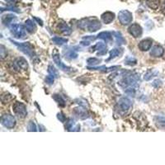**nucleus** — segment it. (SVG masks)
I'll return each instance as SVG.
<instances>
[{
	"label": "nucleus",
	"mask_w": 165,
	"mask_h": 165,
	"mask_svg": "<svg viewBox=\"0 0 165 165\" xmlns=\"http://www.w3.org/2000/svg\"><path fill=\"white\" fill-rule=\"evenodd\" d=\"M102 26L101 22L97 18H84L78 22V27L83 30H88L90 32H94Z\"/></svg>",
	"instance_id": "nucleus-1"
},
{
	"label": "nucleus",
	"mask_w": 165,
	"mask_h": 165,
	"mask_svg": "<svg viewBox=\"0 0 165 165\" xmlns=\"http://www.w3.org/2000/svg\"><path fill=\"white\" fill-rule=\"evenodd\" d=\"M10 31L11 33L13 35V37L17 39H24L26 36V27L22 25L19 24H12L10 26Z\"/></svg>",
	"instance_id": "nucleus-2"
},
{
	"label": "nucleus",
	"mask_w": 165,
	"mask_h": 165,
	"mask_svg": "<svg viewBox=\"0 0 165 165\" xmlns=\"http://www.w3.org/2000/svg\"><path fill=\"white\" fill-rule=\"evenodd\" d=\"M11 41L13 44L18 48L19 51H22V53H24L25 55H28L29 57H32L34 55V51H33V45L29 42H23V43H18L17 41L11 40Z\"/></svg>",
	"instance_id": "nucleus-3"
},
{
	"label": "nucleus",
	"mask_w": 165,
	"mask_h": 165,
	"mask_svg": "<svg viewBox=\"0 0 165 165\" xmlns=\"http://www.w3.org/2000/svg\"><path fill=\"white\" fill-rule=\"evenodd\" d=\"M118 19L122 25H128L132 22L133 15L128 10H121L118 13Z\"/></svg>",
	"instance_id": "nucleus-4"
},
{
	"label": "nucleus",
	"mask_w": 165,
	"mask_h": 165,
	"mask_svg": "<svg viewBox=\"0 0 165 165\" xmlns=\"http://www.w3.org/2000/svg\"><path fill=\"white\" fill-rule=\"evenodd\" d=\"M1 123L6 128L12 129L16 125V119L10 114H5L1 117Z\"/></svg>",
	"instance_id": "nucleus-5"
},
{
	"label": "nucleus",
	"mask_w": 165,
	"mask_h": 165,
	"mask_svg": "<svg viewBox=\"0 0 165 165\" xmlns=\"http://www.w3.org/2000/svg\"><path fill=\"white\" fill-rule=\"evenodd\" d=\"M13 108V111L14 113L20 118H25L26 117V114H27V111H26V106L22 103H19V102H17V103H14V105L12 106Z\"/></svg>",
	"instance_id": "nucleus-6"
},
{
	"label": "nucleus",
	"mask_w": 165,
	"mask_h": 165,
	"mask_svg": "<svg viewBox=\"0 0 165 165\" xmlns=\"http://www.w3.org/2000/svg\"><path fill=\"white\" fill-rule=\"evenodd\" d=\"M128 31L130 34L131 35L132 37H135V38H138V37H141L142 32H143L142 27L139 26V24H137V23H134V24H132L131 26H130V27L128 28Z\"/></svg>",
	"instance_id": "nucleus-7"
},
{
	"label": "nucleus",
	"mask_w": 165,
	"mask_h": 165,
	"mask_svg": "<svg viewBox=\"0 0 165 165\" xmlns=\"http://www.w3.org/2000/svg\"><path fill=\"white\" fill-rule=\"evenodd\" d=\"M131 106V101L127 98H121L118 102V106H119L120 110H121L122 111H126L130 110Z\"/></svg>",
	"instance_id": "nucleus-8"
},
{
	"label": "nucleus",
	"mask_w": 165,
	"mask_h": 165,
	"mask_svg": "<svg viewBox=\"0 0 165 165\" xmlns=\"http://www.w3.org/2000/svg\"><path fill=\"white\" fill-rule=\"evenodd\" d=\"M13 67H14L15 70H26L28 69V64L26 62V60L24 58H18L16 59L13 63Z\"/></svg>",
	"instance_id": "nucleus-9"
},
{
	"label": "nucleus",
	"mask_w": 165,
	"mask_h": 165,
	"mask_svg": "<svg viewBox=\"0 0 165 165\" xmlns=\"http://www.w3.org/2000/svg\"><path fill=\"white\" fill-rule=\"evenodd\" d=\"M152 43H153V40L150 38H147L144 40H141L138 45V47L140 51H147L149 50H150L151 46H152Z\"/></svg>",
	"instance_id": "nucleus-10"
},
{
	"label": "nucleus",
	"mask_w": 165,
	"mask_h": 165,
	"mask_svg": "<svg viewBox=\"0 0 165 165\" xmlns=\"http://www.w3.org/2000/svg\"><path fill=\"white\" fill-rule=\"evenodd\" d=\"M90 50L92 52L94 51H98V55H103L106 53L107 48H106V45L104 44L103 42H98L94 46H92Z\"/></svg>",
	"instance_id": "nucleus-11"
},
{
	"label": "nucleus",
	"mask_w": 165,
	"mask_h": 165,
	"mask_svg": "<svg viewBox=\"0 0 165 165\" xmlns=\"http://www.w3.org/2000/svg\"><path fill=\"white\" fill-rule=\"evenodd\" d=\"M53 60H54V62L55 63V65L58 66L60 70H64V71H65V72H69V71H70V70H71V68L67 67V66L63 64L61 59H60V57H59V54H54V55H53Z\"/></svg>",
	"instance_id": "nucleus-12"
},
{
	"label": "nucleus",
	"mask_w": 165,
	"mask_h": 165,
	"mask_svg": "<svg viewBox=\"0 0 165 165\" xmlns=\"http://www.w3.org/2000/svg\"><path fill=\"white\" fill-rule=\"evenodd\" d=\"M16 20H17L16 16L12 14L5 15V16H3V18H2L3 24H4V26H7L8 27H10L12 24H14V22Z\"/></svg>",
	"instance_id": "nucleus-13"
},
{
	"label": "nucleus",
	"mask_w": 165,
	"mask_h": 165,
	"mask_svg": "<svg viewBox=\"0 0 165 165\" xmlns=\"http://www.w3.org/2000/svg\"><path fill=\"white\" fill-rule=\"evenodd\" d=\"M57 27H58V30H59L60 32L63 33L64 35H66V36H69V35H70L71 32H72L71 28L66 24L65 22H63V21H61V22H59Z\"/></svg>",
	"instance_id": "nucleus-14"
},
{
	"label": "nucleus",
	"mask_w": 165,
	"mask_h": 165,
	"mask_svg": "<svg viewBox=\"0 0 165 165\" xmlns=\"http://www.w3.org/2000/svg\"><path fill=\"white\" fill-rule=\"evenodd\" d=\"M164 53V50L161 45H155L152 48L150 51V55L153 57H161Z\"/></svg>",
	"instance_id": "nucleus-15"
},
{
	"label": "nucleus",
	"mask_w": 165,
	"mask_h": 165,
	"mask_svg": "<svg viewBox=\"0 0 165 165\" xmlns=\"http://www.w3.org/2000/svg\"><path fill=\"white\" fill-rule=\"evenodd\" d=\"M101 18H102V20H103V22L104 23L109 24L115 18V14H114L113 12H104V13L102 14Z\"/></svg>",
	"instance_id": "nucleus-16"
},
{
	"label": "nucleus",
	"mask_w": 165,
	"mask_h": 165,
	"mask_svg": "<svg viewBox=\"0 0 165 165\" xmlns=\"http://www.w3.org/2000/svg\"><path fill=\"white\" fill-rule=\"evenodd\" d=\"M97 38L99 39H102V40H105L106 42H111L112 40V37H111V33L109 32H100L98 35Z\"/></svg>",
	"instance_id": "nucleus-17"
},
{
	"label": "nucleus",
	"mask_w": 165,
	"mask_h": 165,
	"mask_svg": "<svg viewBox=\"0 0 165 165\" xmlns=\"http://www.w3.org/2000/svg\"><path fill=\"white\" fill-rule=\"evenodd\" d=\"M25 27H26V31L30 33L35 32L37 30V26H36L35 22H32L31 19H28L25 22Z\"/></svg>",
	"instance_id": "nucleus-18"
},
{
	"label": "nucleus",
	"mask_w": 165,
	"mask_h": 165,
	"mask_svg": "<svg viewBox=\"0 0 165 165\" xmlns=\"http://www.w3.org/2000/svg\"><path fill=\"white\" fill-rule=\"evenodd\" d=\"M146 4L151 9L157 10L160 6V0H146Z\"/></svg>",
	"instance_id": "nucleus-19"
},
{
	"label": "nucleus",
	"mask_w": 165,
	"mask_h": 165,
	"mask_svg": "<svg viewBox=\"0 0 165 165\" xmlns=\"http://www.w3.org/2000/svg\"><path fill=\"white\" fill-rule=\"evenodd\" d=\"M122 51H123V50L121 48H115L113 50H111L110 51V57L107 59L106 61H109L110 59H114V58L117 57L119 55H121L122 54Z\"/></svg>",
	"instance_id": "nucleus-20"
},
{
	"label": "nucleus",
	"mask_w": 165,
	"mask_h": 165,
	"mask_svg": "<svg viewBox=\"0 0 165 165\" xmlns=\"http://www.w3.org/2000/svg\"><path fill=\"white\" fill-rule=\"evenodd\" d=\"M112 34H113L114 37L116 38V42H117V44L118 45H121L125 44V39H124V37H122V35H121L119 32H114Z\"/></svg>",
	"instance_id": "nucleus-21"
},
{
	"label": "nucleus",
	"mask_w": 165,
	"mask_h": 165,
	"mask_svg": "<svg viewBox=\"0 0 165 165\" xmlns=\"http://www.w3.org/2000/svg\"><path fill=\"white\" fill-rule=\"evenodd\" d=\"M154 122L158 128L165 129V117H155Z\"/></svg>",
	"instance_id": "nucleus-22"
},
{
	"label": "nucleus",
	"mask_w": 165,
	"mask_h": 165,
	"mask_svg": "<svg viewBox=\"0 0 165 165\" xmlns=\"http://www.w3.org/2000/svg\"><path fill=\"white\" fill-rule=\"evenodd\" d=\"M14 98V97L10 94L9 92H4L1 95V101L3 103H8L11 102L12 99Z\"/></svg>",
	"instance_id": "nucleus-23"
},
{
	"label": "nucleus",
	"mask_w": 165,
	"mask_h": 165,
	"mask_svg": "<svg viewBox=\"0 0 165 165\" xmlns=\"http://www.w3.org/2000/svg\"><path fill=\"white\" fill-rule=\"evenodd\" d=\"M52 41L56 45H62L65 44L68 42V39L66 38H63V37H55L52 39Z\"/></svg>",
	"instance_id": "nucleus-24"
},
{
	"label": "nucleus",
	"mask_w": 165,
	"mask_h": 165,
	"mask_svg": "<svg viewBox=\"0 0 165 165\" xmlns=\"http://www.w3.org/2000/svg\"><path fill=\"white\" fill-rule=\"evenodd\" d=\"M74 112L76 113L77 116L80 117V118L82 119H84V118L88 117V114L85 109H82V108H75Z\"/></svg>",
	"instance_id": "nucleus-25"
},
{
	"label": "nucleus",
	"mask_w": 165,
	"mask_h": 165,
	"mask_svg": "<svg viewBox=\"0 0 165 165\" xmlns=\"http://www.w3.org/2000/svg\"><path fill=\"white\" fill-rule=\"evenodd\" d=\"M53 98H54V100H55V102L58 103L60 106H65V102L64 98H63L62 97H61L60 95L55 94V95H53Z\"/></svg>",
	"instance_id": "nucleus-26"
},
{
	"label": "nucleus",
	"mask_w": 165,
	"mask_h": 165,
	"mask_svg": "<svg viewBox=\"0 0 165 165\" xmlns=\"http://www.w3.org/2000/svg\"><path fill=\"white\" fill-rule=\"evenodd\" d=\"M157 73H157V72H155V71H154V70H149L146 72V73H145V75H144V79L147 81L150 80V79H151L153 77L156 76V74H157Z\"/></svg>",
	"instance_id": "nucleus-27"
},
{
	"label": "nucleus",
	"mask_w": 165,
	"mask_h": 165,
	"mask_svg": "<svg viewBox=\"0 0 165 165\" xmlns=\"http://www.w3.org/2000/svg\"><path fill=\"white\" fill-rule=\"evenodd\" d=\"M100 62H101V59H97V58H89V59L87 60V63H88V65L92 66L98 65Z\"/></svg>",
	"instance_id": "nucleus-28"
},
{
	"label": "nucleus",
	"mask_w": 165,
	"mask_h": 165,
	"mask_svg": "<svg viewBox=\"0 0 165 165\" xmlns=\"http://www.w3.org/2000/svg\"><path fill=\"white\" fill-rule=\"evenodd\" d=\"M48 72L50 73V74H52V75H54L55 77H58V71L57 70L55 69L54 66L52 65H49L48 67Z\"/></svg>",
	"instance_id": "nucleus-29"
},
{
	"label": "nucleus",
	"mask_w": 165,
	"mask_h": 165,
	"mask_svg": "<svg viewBox=\"0 0 165 165\" xmlns=\"http://www.w3.org/2000/svg\"><path fill=\"white\" fill-rule=\"evenodd\" d=\"M136 63H137V60L135 58H132V57H129L125 60V64L127 65H136Z\"/></svg>",
	"instance_id": "nucleus-30"
},
{
	"label": "nucleus",
	"mask_w": 165,
	"mask_h": 165,
	"mask_svg": "<svg viewBox=\"0 0 165 165\" xmlns=\"http://www.w3.org/2000/svg\"><path fill=\"white\" fill-rule=\"evenodd\" d=\"M27 131H37V125L33 121H30L29 123H28Z\"/></svg>",
	"instance_id": "nucleus-31"
},
{
	"label": "nucleus",
	"mask_w": 165,
	"mask_h": 165,
	"mask_svg": "<svg viewBox=\"0 0 165 165\" xmlns=\"http://www.w3.org/2000/svg\"><path fill=\"white\" fill-rule=\"evenodd\" d=\"M7 53L5 47H4V45H1V46H0V55H1V59H4V58L7 56Z\"/></svg>",
	"instance_id": "nucleus-32"
},
{
	"label": "nucleus",
	"mask_w": 165,
	"mask_h": 165,
	"mask_svg": "<svg viewBox=\"0 0 165 165\" xmlns=\"http://www.w3.org/2000/svg\"><path fill=\"white\" fill-rule=\"evenodd\" d=\"M54 81H55V76L52 75V74H50L45 78V82L48 84H52L54 83Z\"/></svg>",
	"instance_id": "nucleus-33"
},
{
	"label": "nucleus",
	"mask_w": 165,
	"mask_h": 165,
	"mask_svg": "<svg viewBox=\"0 0 165 165\" xmlns=\"http://www.w3.org/2000/svg\"><path fill=\"white\" fill-rule=\"evenodd\" d=\"M74 124V121L72 119H69V121L67 122V125H65V128L68 129L69 131H73V125Z\"/></svg>",
	"instance_id": "nucleus-34"
},
{
	"label": "nucleus",
	"mask_w": 165,
	"mask_h": 165,
	"mask_svg": "<svg viewBox=\"0 0 165 165\" xmlns=\"http://www.w3.org/2000/svg\"><path fill=\"white\" fill-rule=\"evenodd\" d=\"M162 84V82L160 80H158V79H156V80H154L153 82V86H154V88H158Z\"/></svg>",
	"instance_id": "nucleus-35"
},
{
	"label": "nucleus",
	"mask_w": 165,
	"mask_h": 165,
	"mask_svg": "<svg viewBox=\"0 0 165 165\" xmlns=\"http://www.w3.org/2000/svg\"><path fill=\"white\" fill-rule=\"evenodd\" d=\"M57 117H58V119H59L61 122H65V116L62 112H59V113L57 115Z\"/></svg>",
	"instance_id": "nucleus-36"
},
{
	"label": "nucleus",
	"mask_w": 165,
	"mask_h": 165,
	"mask_svg": "<svg viewBox=\"0 0 165 165\" xmlns=\"http://www.w3.org/2000/svg\"><path fill=\"white\" fill-rule=\"evenodd\" d=\"M97 38V37H94V36H88V37H84L83 38V40H89V41H92V40H94Z\"/></svg>",
	"instance_id": "nucleus-37"
},
{
	"label": "nucleus",
	"mask_w": 165,
	"mask_h": 165,
	"mask_svg": "<svg viewBox=\"0 0 165 165\" xmlns=\"http://www.w3.org/2000/svg\"><path fill=\"white\" fill-rule=\"evenodd\" d=\"M68 56H70L71 59H75V58H77L78 55L76 54V53H74L73 51H70V53H69Z\"/></svg>",
	"instance_id": "nucleus-38"
},
{
	"label": "nucleus",
	"mask_w": 165,
	"mask_h": 165,
	"mask_svg": "<svg viewBox=\"0 0 165 165\" xmlns=\"http://www.w3.org/2000/svg\"><path fill=\"white\" fill-rule=\"evenodd\" d=\"M81 44L84 45H86V46H88V45H90V41L87 40H83L82 41H81Z\"/></svg>",
	"instance_id": "nucleus-39"
},
{
	"label": "nucleus",
	"mask_w": 165,
	"mask_h": 165,
	"mask_svg": "<svg viewBox=\"0 0 165 165\" xmlns=\"http://www.w3.org/2000/svg\"><path fill=\"white\" fill-rule=\"evenodd\" d=\"M7 1V3H9V4H16L17 2H18V0H6Z\"/></svg>",
	"instance_id": "nucleus-40"
},
{
	"label": "nucleus",
	"mask_w": 165,
	"mask_h": 165,
	"mask_svg": "<svg viewBox=\"0 0 165 165\" xmlns=\"http://www.w3.org/2000/svg\"><path fill=\"white\" fill-rule=\"evenodd\" d=\"M34 19H35L36 21H37V22H39V24H40V26H42V25H43V23H42V21H41L40 19H39L38 18H34Z\"/></svg>",
	"instance_id": "nucleus-41"
},
{
	"label": "nucleus",
	"mask_w": 165,
	"mask_h": 165,
	"mask_svg": "<svg viewBox=\"0 0 165 165\" xmlns=\"http://www.w3.org/2000/svg\"><path fill=\"white\" fill-rule=\"evenodd\" d=\"M162 11L165 14V0H164V6H163V8H162Z\"/></svg>",
	"instance_id": "nucleus-42"
}]
</instances>
